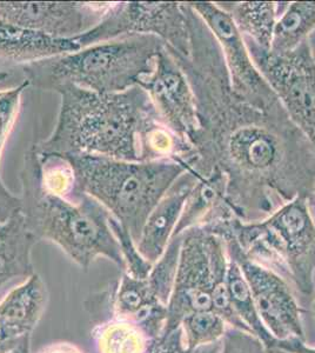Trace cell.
<instances>
[{
    "label": "cell",
    "instance_id": "8",
    "mask_svg": "<svg viewBox=\"0 0 315 353\" xmlns=\"http://www.w3.org/2000/svg\"><path fill=\"white\" fill-rule=\"evenodd\" d=\"M126 36H154L183 58L191 54L187 3H112L103 21L73 41L80 48Z\"/></svg>",
    "mask_w": 315,
    "mask_h": 353
},
{
    "label": "cell",
    "instance_id": "33",
    "mask_svg": "<svg viewBox=\"0 0 315 353\" xmlns=\"http://www.w3.org/2000/svg\"><path fill=\"white\" fill-rule=\"evenodd\" d=\"M8 353H31V336H26L20 341L16 349Z\"/></svg>",
    "mask_w": 315,
    "mask_h": 353
},
{
    "label": "cell",
    "instance_id": "29",
    "mask_svg": "<svg viewBox=\"0 0 315 353\" xmlns=\"http://www.w3.org/2000/svg\"><path fill=\"white\" fill-rule=\"evenodd\" d=\"M221 346L223 343L220 341L196 349H188L185 345L183 330L179 327L151 341L146 353H221Z\"/></svg>",
    "mask_w": 315,
    "mask_h": 353
},
{
    "label": "cell",
    "instance_id": "25",
    "mask_svg": "<svg viewBox=\"0 0 315 353\" xmlns=\"http://www.w3.org/2000/svg\"><path fill=\"white\" fill-rule=\"evenodd\" d=\"M227 326L226 321L212 310L192 313L180 324L188 349L218 343L223 339Z\"/></svg>",
    "mask_w": 315,
    "mask_h": 353
},
{
    "label": "cell",
    "instance_id": "6",
    "mask_svg": "<svg viewBox=\"0 0 315 353\" xmlns=\"http://www.w3.org/2000/svg\"><path fill=\"white\" fill-rule=\"evenodd\" d=\"M164 48L158 37H121L24 65L25 81L44 91L74 85L96 93L124 92L152 72Z\"/></svg>",
    "mask_w": 315,
    "mask_h": 353
},
{
    "label": "cell",
    "instance_id": "3",
    "mask_svg": "<svg viewBox=\"0 0 315 353\" xmlns=\"http://www.w3.org/2000/svg\"><path fill=\"white\" fill-rule=\"evenodd\" d=\"M20 181V212L38 241L59 246L85 271L96 258L104 257L125 272L119 245L110 228V212L88 194L79 203H72L45 191L36 144L25 153Z\"/></svg>",
    "mask_w": 315,
    "mask_h": 353
},
{
    "label": "cell",
    "instance_id": "13",
    "mask_svg": "<svg viewBox=\"0 0 315 353\" xmlns=\"http://www.w3.org/2000/svg\"><path fill=\"white\" fill-rule=\"evenodd\" d=\"M112 3L0 1V19L54 39H74L96 28Z\"/></svg>",
    "mask_w": 315,
    "mask_h": 353
},
{
    "label": "cell",
    "instance_id": "20",
    "mask_svg": "<svg viewBox=\"0 0 315 353\" xmlns=\"http://www.w3.org/2000/svg\"><path fill=\"white\" fill-rule=\"evenodd\" d=\"M231 16L243 39L270 52L276 23L274 1H231L218 3Z\"/></svg>",
    "mask_w": 315,
    "mask_h": 353
},
{
    "label": "cell",
    "instance_id": "34",
    "mask_svg": "<svg viewBox=\"0 0 315 353\" xmlns=\"http://www.w3.org/2000/svg\"><path fill=\"white\" fill-rule=\"evenodd\" d=\"M308 48H309V51H311L312 57H313V59L315 61V32L309 37V39H308Z\"/></svg>",
    "mask_w": 315,
    "mask_h": 353
},
{
    "label": "cell",
    "instance_id": "1",
    "mask_svg": "<svg viewBox=\"0 0 315 353\" xmlns=\"http://www.w3.org/2000/svg\"><path fill=\"white\" fill-rule=\"evenodd\" d=\"M196 94L200 131L190 169L204 176L218 169L239 219L263 221L315 189V156L285 110L256 108L238 96L216 39L206 25L191 23V54L171 53Z\"/></svg>",
    "mask_w": 315,
    "mask_h": 353
},
{
    "label": "cell",
    "instance_id": "2",
    "mask_svg": "<svg viewBox=\"0 0 315 353\" xmlns=\"http://www.w3.org/2000/svg\"><path fill=\"white\" fill-rule=\"evenodd\" d=\"M56 92L61 98L58 121L52 134L36 144L40 153L139 161L140 131L158 114L144 88L96 93L64 85Z\"/></svg>",
    "mask_w": 315,
    "mask_h": 353
},
{
    "label": "cell",
    "instance_id": "35",
    "mask_svg": "<svg viewBox=\"0 0 315 353\" xmlns=\"http://www.w3.org/2000/svg\"><path fill=\"white\" fill-rule=\"evenodd\" d=\"M308 204H309V208H311L312 214H313V217H314L315 221V189L313 190V192H312L311 196L308 197Z\"/></svg>",
    "mask_w": 315,
    "mask_h": 353
},
{
    "label": "cell",
    "instance_id": "4",
    "mask_svg": "<svg viewBox=\"0 0 315 353\" xmlns=\"http://www.w3.org/2000/svg\"><path fill=\"white\" fill-rule=\"evenodd\" d=\"M228 236L251 261L283 277L298 301H315V221L308 197L283 205L263 221L232 218L212 228Z\"/></svg>",
    "mask_w": 315,
    "mask_h": 353
},
{
    "label": "cell",
    "instance_id": "14",
    "mask_svg": "<svg viewBox=\"0 0 315 353\" xmlns=\"http://www.w3.org/2000/svg\"><path fill=\"white\" fill-rule=\"evenodd\" d=\"M198 174L193 170L185 171L148 216L136 246L140 254L152 264L164 254L170 244Z\"/></svg>",
    "mask_w": 315,
    "mask_h": 353
},
{
    "label": "cell",
    "instance_id": "28",
    "mask_svg": "<svg viewBox=\"0 0 315 353\" xmlns=\"http://www.w3.org/2000/svg\"><path fill=\"white\" fill-rule=\"evenodd\" d=\"M221 343V353H286L270 349L252 333L231 326H227Z\"/></svg>",
    "mask_w": 315,
    "mask_h": 353
},
{
    "label": "cell",
    "instance_id": "11",
    "mask_svg": "<svg viewBox=\"0 0 315 353\" xmlns=\"http://www.w3.org/2000/svg\"><path fill=\"white\" fill-rule=\"evenodd\" d=\"M220 237L225 241L228 256L243 271L260 318L273 337L278 341L292 338L306 341L303 325V314L306 310L300 304L287 281L271 270L248 259L231 237Z\"/></svg>",
    "mask_w": 315,
    "mask_h": 353
},
{
    "label": "cell",
    "instance_id": "19",
    "mask_svg": "<svg viewBox=\"0 0 315 353\" xmlns=\"http://www.w3.org/2000/svg\"><path fill=\"white\" fill-rule=\"evenodd\" d=\"M276 17L270 50L273 56L296 51L315 32V1L276 3Z\"/></svg>",
    "mask_w": 315,
    "mask_h": 353
},
{
    "label": "cell",
    "instance_id": "21",
    "mask_svg": "<svg viewBox=\"0 0 315 353\" xmlns=\"http://www.w3.org/2000/svg\"><path fill=\"white\" fill-rule=\"evenodd\" d=\"M96 353H146L151 341L133 321L112 317L93 326Z\"/></svg>",
    "mask_w": 315,
    "mask_h": 353
},
{
    "label": "cell",
    "instance_id": "24",
    "mask_svg": "<svg viewBox=\"0 0 315 353\" xmlns=\"http://www.w3.org/2000/svg\"><path fill=\"white\" fill-rule=\"evenodd\" d=\"M39 157L41 185L45 191L66 201L79 203L84 193L78 192L74 170L68 158L40 152Z\"/></svg>",
    "mask_w": 315,
    "mask_h": 353
},
{
    "label": "cell",
    "instance_id": "26",
    "mask_svg": "<svg viewBox=\"0 0 315 353\" xmlns=\"http://www.w3.org/2000/svg\"><path fill=\"white\" fill-rule=\"evenodd\" d=\"M180 248H181V236H176L170 241L164 254L153 264L151 272L146 277L148 288L153 293L156 301L167 305L171 298L174 281H176V270L179 263Z\"/></svg>",
    "mask_w": 315,
    "mask_h": 353
},
{
    "label": "cell",
    "instance_id": "31",
    "mask_svg": "<svg viewBox=\"0 0 315 353\" xmlns=\"http://www.w3.org/2000/svg\"><path fill=\"white\" fill-rule=\"evenodd\" d=\"M274 349L281 350L286 353H315V347L308 346L306 341L292 338L287 341H278L274 344Z\"/></svg>",
    "mask_w": 315,
    "mask_h": 353
},
{
    "label": "cell",
    "instance_id": "37",
    "mask_svg": "<svg viewBox=\"0 0 315 353\" xmlns=\"http://www.w3.org/2000/svg\"><path fill=\"white\" fill-rule=\"evenodd\" d=\"M313 310H314V313H315V301H314V303H313Z\"/></svg>",
    "mask_w": 315,
    "mask_h": 353
},
{
    "label": "cell",
    "instance_id": "12",
    "mask_svg": "<svg viewBox=\"0 0 315 353\" xmlns=\"http://www.w3.org/2000/svg\"><path fill=\"white\" fill-rule=\"evenodd\" d=\"M138 85L151 98L160 121L193 148L200 131L196 94L184 70L166 46L156 56L152 72L141 77Z\"/></svg>",
    "mask_w": 315,
    "mask_h": 353
},
{
    "label": "cell",
    "instance_id": "5",
    "mask_svg": "<svg viewBox=\"0 0 315 353\" xmlns=\"http://www.w3.org/2000/svg\"><path fill=\"white\" fill-rule=\"evenodd\" d=\"M68 158L78 192L88 194L139 241L145 223L187 165L179 161H124L91 154Z\"/></svg>",
    "mask_w": 315,
    "mask_h": 353
},
{
    "label": "cell",
    "instance_id": "7",
    "mask_svg": "<svg viewBox=\"0 0 315 353\" xmlns=\"http://www.w3.org/2000/svg\"><path fill=\"white\" fill-rule=\"evenodd\" d=\"M180 236L176 281L161 336L179 329L181 321L192 313L212 310L213 288L227 273L228 254L223 238L205 228H192Z\"/></svg>",
    "mask_w": 315,
    "mask_h": 353
},
{
    "label": "cell",
    "instance_id": "32",
    "mask_svg": "<svg viewBox=\"0 0 315 353\" xmlns=\"http://www.w3.org/2000/svg\"><path fill=\"white\" fill-rule=\"evenodd\" d=\"M38 353H84L78 346L68 341H58L45 346Z\"/></svg>",
    "mask_w": 315,
    "mask_h": 353
},
{
    "label": "cell",
    "instance_id": "22",
    "mask_svg": "<svg viewBox=\"0 0 315 353\" xmlns=\"http://www.w3.org/2000/svg\"><path fill=\"white\" fill-rule=\"evenodd\" d=\"M227 288L233 310L248 331L263 344L274 349L276 339L265 326L256 310L247 281L239 265L228 256Z\"/></svg>",
    "mask_w": 315,
    "mask_h": 353
},
{
    "label": "cell",
    "instance_id": "18",
    "mask_svg": "<svg viewBox=\"0 0 315 353\" xmlns=\"http://www.w3.org/2000/svg\"><path fill=\"white\" fill-rule=\"evenodd\" d=\"M48 303L46 284L39 274L34 273L0 301V318L18 337L31 336Z\"/></svg>",
    "mask_w": 315,
    "mask_h": 353
},
{
    "label": "cell",
    "instance_id": "9",
    "mask_svg": "<svg viewBox=\"0 0 315 353\" xmlns=\"http://www.w3.org/2000/svg\"><path fill=\"white\" fill-rule=\"evenodd\" d=\"M245 43L253 63L279 98L288 118L311 145L315 156V61L308 41L283 56H273L252 43Z\"/></svg>",
    "mask_w": 315,
    "mask_h": 353
},
{
    "label": "cell",
    "instance_id": "10",
    "mask_svg": "<svg viewBox=\"0 0 315 353\" xmlns=\"http://www.w3.org/2000/svg\"><path fill=\"white\" fill-rule=\"evenodd\" d=\"M216 39L227 68L233 91L245 101L268 111L283 110L274 91L253 63L247 45L234 21L218 3H188Z\"/></svg>",
    "mask_w": 315,
    "mask_h": 353
},
{
    "label": "cell",
    "instance_id": "30",
    "mask_svg": "<svg viewBox=\"0 0 315 353\" xmlns=\"http://www.w3.org/2000/svg\"><path fill=\"white\" fill-rule=\"evenodd\" d=\"M23 338L24 337H18L16 333L13 332L12 330L10 329L0 318V353L11 352L19 345Z\"/></svg>",
    "mask_w": 315,
    "mask_h": 353
},
{
    "label": "cell",
    "instance_id": "17",
    "mask_svg": "<svg viewBox=\"0 0 315 353\" xmlns=\"http://www.w3.org/2000/svg\"><path fill=\"white\" fill-rule=\"evenodd\" d=\"M73 39H54L0 19V59L31 64L64 53L76 52Z\"/></svg>",
    "mask_w": 315,
    "mask_h": 353
},
{
    "label": "cell",
    "instance_id": "16",
    "mask_svg": "<svg viewBox=\"0 0 315 353\" xmlns=\"http://www.w3.org/2000/svg\"><path fill=\"white\" fill-rule=\"evenodd\" d=\"M38 241L20 211L0 224V301L36 273L32 249Z\"/></svg>",
    "mask_w": 315,
    "mask_h": 353
},
{
    "label": "cell",
    "instance_id": "15",
    "mask_svg": "<svg viewBox=\"0 0 315 353\" xmlns=\"http://www.w3.org/2000/svg\"><path fill=\"white\" fill-rule=\"evenodd\" d=\"M236 217L228 201L227 178L220 170H212L204 176L198 174L173 237L192 228H212Z\"/></svg>",
    "mask_w": 315,
    "mask_h": 353
},
{
    "label": "cell",
    "instance_id": "36",
    "mask_svg": "<svg viewBox=\"0 0 315 353\" xmlns=\"http://www.w3.org/2000/svg\"><path fill=\"white\" fill-rule=\"evenodd\" d=\"M8 77V72H4V71H0V81H5L6 78Z\"/></svg>",
    "mask_w": 315,
    "mask_h": 353
},
{
    "label": "cell",
    "instance_id": "27",
    "mask_svg": "<svg viewBox=\"0 0 315 353\" xmlns=\"http://www.w3.org/2000/svg\"><path fill=\"white\" fill-rule=\"evenodd\" d=\"M108 221H110V228L118 241L120 252L124 259L125 268H126L125 272L136 279H145L148 277V273L151 272L153 264L146 261L140 254L136 243L132 238L131 233L128 232V230L125 229L116 218L110 216Z\"/></svg>",
    "mask_w": 315,
    "mask_h": 353
},
{
    "label": "cell",
    "instance_id": "23",
    "mask_svg": "<svg viewBox=\"0 0 315 353\" xmlns=\"http://www.w3.org/2000/svg\"><path fill=\"white\" fill-rule=\"evenodd\" d=\"M30 86L28 81H24L19 86L8 91H0V157L4 148L5 141L16 123L19 112L21 96ZM21 199L14 196L5 186L0 176V224L12 217L14 213L20 211Z\"/></svg>",
    "mask_w": 315,
    "mask_h": 353
}]
</instances>
